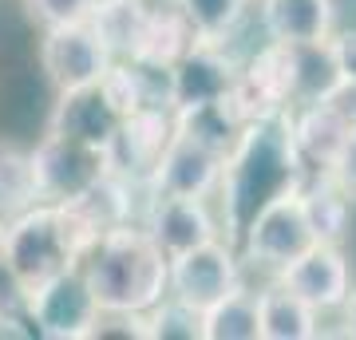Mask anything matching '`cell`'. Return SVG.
Here are the masks:
<instances>
[{"label": "cell", "instance_id": "6da1fadb", "mask_svg": "<svg viewBox=\"0 0 356 340\" xmlns=\"http://www.w3.org/2000/svg\"><path fill=\"white\" fill-rule=\"evenodd\" d=\"M289 111L250 119L245 135L226 154V175H222L218 194H222V218H226L222 234L234 245L242 241L245 226L254 222V214L266 202H273L277 194H289V190H301L309 178L301 166V154L293 147Z\"/></svg>", "mask_w": 356, "mask_h": 340}, {"label": "cell", "instance_id": "7a4b0ae2", "mask_svg": "<svg viewBox=\"0 0 356 340\" xmlns=\"http://www.w3.org/2000/svg\"><path fill=\"white\" fill-rule=\"evenodd\" d=\"M83 273L107 313L147 316L170 293V257L143 222L99 234L83 253Z\"/></svg>", "mask_w": 356, "mask_h": 340}, {"label": "cell", "instance_id": "3957f363", "mask_svg": "<svg viewBox=\"0 0 356 340\" xmlns=\"http://www.w3.org/2000/svg\"><path fill=\"white\" fill-rule=\"evenodd\" d=\"M0 245L8 253L13 269L28 285V293L48 277L64 273L83 261V253L95 245V229L72 210L56 202H40L24 214L0 222Z\"/></svg>", "mask_w": 356, "mask_h": 340}, {"label": "cell", "instance_id": "277c9868", "mask_svg": "<svg viewBox=\"0 0 356 340\" xmlns=\"http://www.w3.org/2000/svg\"><path fill=\"white\" fill-rule=\"evenodd\" d=\"M115 48L107 44L103 28L91 20L64 28H44L40 36V67L56 91H72V88H91L103 83L107 72L115 67Z\"/></svg>", "mask_w": 356, "mask_h": 340}, {"label": "cell", "instance_id": "5b68a950", "mask_svg": "<svg viewBox=\"0 0 356 340\" xmlns=\"http://www.w3.org/2000/svg\"><path fill=\"white\" fill-rule=\"evenodd\" d=\"M99 313L103 305L83 273V261L28 293V325L48 340H91Z\"/></svg>", "mask_w": 356, "mask_h": 340}, {"label": "cell", "instance_id": "8992f818", "mask_svg": "<svg viewBox=\"0 0 356 340\" xmlns=\"http://www.w3.org/2000/svg\"><path fill=\"white\" fill-rule=\"evenodd\" d=\"M238 245H242L245 261L269 269L273 277L289 261H297L309 245H317V234L309 226L301 190H289V194H277L273 202H266L254 214V222L245 226Z\"/></svg>", "mask_w": 356, "mask_h": 340}, {"label": "cell", "instance_id": "52a82bcc", "mask_svg": "<svg viewBox=\"0 0 356 340\" xmlns=\"http://www.w3.org/2000/svg\"><path fill=\"white\" fill-rule=\"evenodd\" d=\"M36 175L40 198L56 202V206H72L111 175V154L91 143L44 131V139L36 143Z\"/></svg>", "mask_w": 356, "mask_h": 340}, {"label": "cell", "instance_id": "ba28073f", "mask_svg": "<svg viewBox=\"0 0 356 340\" xmlns=\"http://www.w3.org/2000/svg\"><path fill=\"white\" fill-rule=\"evenodd\" d=\"M238 285H242V261H238V245L229 238L202 241V245L170 257V293L191 301L202 313L222 297H229Z\"/></svg>", "mask_w": 356, "mask_h": 340}, {"label": "cell", "instance_id": "9c48e42d", "mask_svg": "<svg viewBox=\"0 0 356 340\" xmlns=\"http://www.w3.org/2000/svg\"><path fill=\"white\" fill-rule=\"evenodd\" d=\"M222 175H226V154L175 127L147 190L151 194H175V198H210L222 186Z\"/></svg>", "mask_w": 356, "mask_h": 340}, {"label": "cell", "instance_id": "30bf717a", "mask_svg": "<svg viewBox=\"0 0 356 340\" xmlns=\"http://www.w3.org/2000/svg\"><path fill=\"white\" fill-rule=\"evenodd\" d=\"M238 76H242V63L229 56L222 40H194L191 51L170 67V99H175V115L234 95Z\"/></svg>", "mask_w": 356, "mask_h": 340}, {"label": "cell", "instance_id": "8fae6325", "mask_svg": "<svg viewBox=\"0 0 356 340\" xmlns=\"http://www.w3.org/2000/svg\"><path fill=\"white\" fill-rule=\"evenodd\" d=\"M277 281H285L293 293H301L321 316L348 309V301H353V269H348V257L337 241L309 245L297 261L281 269Z\"/></svg>", "mask_w": 356, "mask_h": 340}, {"label": "cell", "instance_id": "7c38bea8", "mask_svg": "<svg viewBox=\"0 0 356 340\" xmlns=\"http://www.w3.org/2000/svg\"><path fill=\"white\" fill-rule=\"evenodd\" d=\"M123 123H127V115L115 107L107 88H103V83H91V88L56 91V107H51L48 131L111 151V143H115V135L123 131Z\"/></svg>", "mask_w": 356, "mask_h": 340}, {"label": "cell", "instance_id": "4fadbf2b", "mask_svg": "<svg viewBox=\"0 0 356 340\" xmlns=\"http://www.w3.org/2000/svg\"><path fill=\"white\" fill-rule=\"evenodd\" d=\"M143 226L159 245L166 250V257L194 250L202 241L222 238L218 218L210 214V198H175V194H151L147 210H143Z\"/></svg>", "mask_w": 356, "mask_h": 340}, {"label": "cell", "instance_id": "5bb4252c", "mask_svg": "<svg viewBox=\"0 0 356 340\" xmlns=\"http://www.w3.org/2000/svg\"><path fill=\"white\" fill-rule=\"evenodd\" d=\"M281 48V72H285V91L289 107L305 103H329L344 88V72L337 60V48L329 40H309V44H277Z\"/></svg>", "mask_w": 356, "mask_h": 340}, {"label": "cell", "instance_id": "9a60e30c", "mask_svg": "<svg viewBox=\"0 0 356 340\" xmlns=\"http://www.w3.org/2000/svg\"><path fill=\"white\" fill-rule=\"evenodd\" d=\"M170 135H175V111L147 107V111L127 115L123 131L115 135L111 151H107L111 154V170L131 178V182H151Z\"/></svg>", "mask_w": 356, "mask_h": 340}, {"label": "cell", "instance_id": "2e32d148", "mask_svg": "<svg viewBox=\"0 0 356 340\" xmlns=\"http://www.w3.org/2000/svg\"><path fill=\"white\" fill-rule=\"evenodd\" d=\"M289 127H293V147L301 154L305 175H329L332 159L341 154L353 119L337 107V103H305V107H293L289 111Z\"/></svg>", "mask_w": 356, "mask_h": 340}, {"label": "cell", "instance_id": "e0dca14e", "mask_svg": "<svg viewBox=\"0 0 356 340\" xmlns=\"http://www.w3.org/2000/svg\"><path fill=\"white\" fill-rule=\"evenodd\" d=\"M257 20L269 44H309L337 32L332 0H257Z\"/></svg>", "mask_w": 356, "mask_h": 340}, {"label": "cell", "instance_id": "ac0fdd59", "mask_svg": "<svg viewBox=\"0 0 356 340\" xmlns=\"http://www.w3.org/2000/svg\"><path fill=\"white\" fill-rule=\"evenodd\" d=\"M321 332V313L293 293L285 281L261 289V340H313Z\"/></svg>", "mask_w": 356, "mask_h": 340}, {"label": "cell", "instance_id": "d6986e66", "mask_svg": "<svg viewBox=\"0 0 356 340\" xmlns=\"http://www.w3.org/2000/svg\"><path fill=\"white\" fill-rule=\"evenodd\" d=\"M194 28L186 24V16L178 13L175 4L170 8H147L143 16V32H139V48L131 60L151 63V67H175L194 44Z\"/></svg>", "mask_w": 356, "mask_h": 340}, {"label": "cell", "instance_id": "ffe728a7", "mask_svg": "<svg viewBox=\"0 0 356 340\" xmlns=\"http://www.w3.org/2000/svg\"><path fill=\"white\" fill-rule=\"evenodd\" d=\"M175 127L178 131H186V135H194V139L206 143V147L229 154L234 151V143L245 135L250 115H245V107L238 103V95H226V99L202 103V107H191V111H178Z\"/></svg>", "mask_w": 356, "mask_h": 340}, {"label": "cell", "instance_id": "44dd1931", "mask_svg": "<svg viewBox=\"0 0 356 340\" xmlns=\"http://www.w3.org/2000/svg\"><path fill=\"white\" fill-rule=\"evenodd\" d=\"M40 175H36V147L28 151L13 139H0V222L40 206Z\"/></svg>", "mask_w": 356, "mask_h": 340}, {"label": "cell", "instance_id": "7402d4cb", "mask_svg": "<svg viewBox=\"0 0 356 340\" xmlns=\"http://www.w3.org/2000/svg\"><path fill=\"white\" fill-rule=\"evenodd\" d=\"M202 337L206 340H261V293L238 289L210 305L202 313Z\"/></svg>", "mask_w": 356, "mask_h": 340}, {"label": "cell", "instance_id": "603a6c76", "mask_svg": "<svg viewBox=\"0 0 356 340\" xmlns=\"http://www.w3.org/2000/svg\"><path fill=\"white\" fill-rule=\"evenodd\" d=\"M301 202H305L309 226L317 234V241H337L348 234V218H353V198L344 194L329 175H309L301 186Z\"/></svg>", "mask_w": 356, "mask_h": 340}, {"label": "cell", "instance_id": "cb8c5ba5", "mask_svg": "<svg viewBox=\"0 0 356 340\" xmlns=\"http://www.w3.org/2000/svg\"><path fill=\"white\" fill-rule=\"evenodd\" d=\"M178 13L186 16V24L194 28L198 40H222L234 36V28L245 20L254 0H170Z\"/></svg>", "mask_w": 356, "mask_h": 340}, {"label": "cell", "instance_id": "d4e9b609", "mask_svg": "<svg viewBox=\"0 0 356 340\" xmlns=\"http://www.w3.org/2000/svg\"><path fill=\"white\" fill-rule=\"evenodd\" d=\"M147 337L151 340H206L202 337V309L166 293L147 313Z\"/></svg>", "mask_w": 356, "mask_h": 340}, {"label": "cell", "instance_id": "484cf974", "mask_svg": "<svg viewBox=\"0 0 356 340\" xmlns=\"http://www.w3.org/2000/svg\"><path fill=\"white\" fill-rule=\"evenodd\" d=\"M24 4H28V16L40 28H64L95 16V0H24Z\"/></svg>", "mask_w": 356, "mask_h": 340}, {"label": "cell", "instance_id": "4316f807", "mask_svg": "<svg viewBox=\"0 0 356 340\" xmlns=\"http://www.w3.org/2000/svg\"><path fill=\"white\" fill-rule=\"evenodd\" d=\"M0 316L28 325V285L20 281V273L13 269L4 245H0Z\"/></svg>", "mask_w": 356, "mask_h": 340}, {"label": "cell", "instance_id": "83f0119b", "mask_svg": "<svg viewBox=\"0 0 356 340\" xmlns=\"http://www.w3.org/2000/svg\"><path fill=\"white\" fill-rule=\"evenodd\" d=\"M329 178L344 190V194H348V198H356V123H353V131H348V139H344L341 154L332 159Z\"/></svg>", "mask_w": 356, "mask_h": 340}, {"label": "cell", "instance_id": "f1b7e54d", "mask_svg": "<svg viewBox=\"0 0 356 340\" xmlns=\"http://www.w3.org/2000/svg\"><path fill=\"white\" fill-rule=\"evenodd\" d=\"M332 48H337V60H341L344 83H353L356 88V28H348V32H332Z\"/></svg>", "mask_w": 356, "mask_h": 340}, {"label": "cell", "instance_id": "f546056e", "mask_svg": "<svg viewBox=\"0 0 356 340\" xmlns=\"http://www.w3.org/2000/svg\"><path fill=\"white\" fill-rule=\"evenodd\" d=\"M123 4H139V0H95V13H107V8H123Z\"/></svg>", "mask_w": 356, "mask_h": 340}, {"label": "cell", "instance_id": "4dcf8cb0", "mask_svg": "<svg viewBox=\"0 0 356 340\" xmlns=\"http://www.w3.org/2000/svg\"><path fill=\"white\" fill-rule=\"evenodd\" d=\"M348 325H353V337H356V293H353V301H348Z\"/></svg>", "mask_w": 356, "mask_h": 340}]
</instances>
